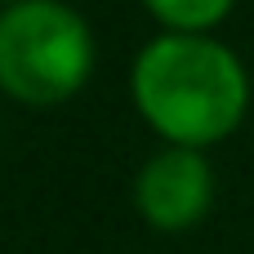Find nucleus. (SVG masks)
I'll return each mask as SVG.
<instances>
[{"label": "nucleus", "mask_w": 254, "mask_h": 254, "mask_svg": "<svg viewBox=\"0 0 254 254\" xmlns=\"http://www.w3.org/2000/svg\"><path fill=\"white\" fill-rule=\"evenodd\" d=\"M0 4H4V9H9V4H18V0H0Z\"/></svg>", "instance_id": "obj_5"}, {"label": "nucleus", "mask_w": 254, "mask_h": 254, "mask_svg": "<svg viewBox=\"0 0 254 254\" xmlns=\"http://www.w3.org/2000/svg\"><path fill=\"white\" fill-rule=\"evenodd\" d=\"M94 67V36L63 0H18L0 13V89L18 103H63Z\"/></svg>", "instance_id": "obj_2"}, {"label": "nucleus", "mask_w": 254, "mask_h": 254, "mask_svg": "<svg viewBox=\"0 0 254 254\" xmlns=\"http://www.w3.org/2000/svg\"><path fill=\"white\" fill-rule=\"evenodd\" d=\"M134 205L156 232H188L214 205V170L196 147H161L134 179Z\"/></svg>", "instance_id": "obj_3"}, {"label": "nucleus", "mask_w": 254, "mask_h": 254, "mask_svg": "<svg viewBox=\"0 0 254 254\" xmlns=\"http://www.w3.org/2000/svg\"><path fill=\"white\" fill-rule=\"evenodd\" d=\"M143 4L165 22V31H196V36H210V27L223 22L237 0H143Z\"/></svg>", "instance_id": "obj_4"}, {"label": "nucleus", "mask_w": 254, "mask_h": 254, "mask_svg": "<svg viewBox=\"0 0 254 254\" xmlns=\"http://www.w3.org/2000/svg\"><path fill=\"white\" fill-rule=\"evenodd\" d=\"M129 94L143 121L170 147L205 152L246 121L250 76L223 40L196 31H161L134 58Z\"/></svg>", "instance_id": "obj_1"}]
</instances>
